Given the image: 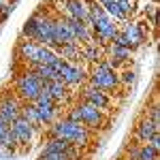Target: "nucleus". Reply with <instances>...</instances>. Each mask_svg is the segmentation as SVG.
Returning <instances> with one entry per match:
<instances>
[{"label": "nucleus", "instance_id": "nucleus-1", "mask_svg": "<svg viewBox=\"0 0 160 160\" xmlns=\"http://www.w3.org/2000/svg\"><path fill=\"white\" fill-rule=\"evenodd\" d=\"M88 26H90V32H92V41H96L100 47L102 45H111L113 37L120 30L118 24L105 13V9L96 0L88 4Z\"/></svg>", "mask_w": 160, "mask_h": 160}, {"label": "nucleus", "instance_id": "nucleus-2", "mask_svg": "<svg viewBox=\"0 0 160 160\" xmlns=\"http://www.w3.org/2000/svg\"><path fill=\"white\" fill-rule=\"evenodd\" d=\"M53 19L56 17H51L49 13H32L26 19L22 34L26 37V41H32V43L45 45V47H53Z\"/></svg>", "mask_w": 160, "mask_h": 160}, {"label": "nucleus", "instance_id": "nucleus-3", "mask_svg": "<svg viewBox=\"0 0 160 160\" xmlns=\"http://www.w3.org/2000/svg\"><path fill=\"white\" fill-rule=\"evenodd\" d=\"M47 132H49V137H58V139L71 143L75 148H86L88 143H90V130H88L83 124L71 122V120H66V118L56 120V122L49 126Z\"/></svg>", "mask_w": 160, "mask_h": 160}, {"label": "nucleus", "instance_id": "nucleus-4", "mask_svg": "<svg viewBox=\"0 0 160 160\" xmlns=\"http://www.w3.org/2000/svg\"><path fill=\"white\" fill-rule=\"evenodd\" d=\"M17 56L28 66H34V64H56L60 60V56L51 47L38 45V43H32V41H22L19 47H17Z\"/></svg>", "mask_w": 160, "mask_h": 160}, {"label": "nucleus", "instance_id": "nucleus-5", "mask_svg": "<svg viewBox=\"0 0 160 160\" xmlns=\"http://www.w3.org/2000/svg\"><path fill=\"white\" fill-rule=\"evenodd\" d=\"M88 81L90 86L96 88V90H102V92H113L120 88V73L115 68H111L109 62H98L92 66V71L88 73Z\"/></svg>", "mask_w": 160, "mask_h": 160}, {"label": "nucleus", "instance_id": "nucleus-6", "mask_svg": "<svg viewBox=\"0 0 160 160\" xmlns=\"http://www.w3.org/2000/svg\"><path fill=\"white\" fill-rule=\"evenodd\" d=\"M41 90H43V81L30 68H26L24 73L15 79V92H17L15 96L22 102H34L37 96L41 94Z\"/></svg>", "mask_w": 160, "mask_h": 160}, {"label": "nucleus", "instance_id": "nucleus-7", "mask_svg": "<svg viewBox=\"0 0 160 160\" xmlns=\"http://www.w3.org/2000/svg\"><path fill=\"white\" fill-rule=\"evenodd\" d=\"M58 71H60V79L66 88L71 86H83L88 81V71L81 66V64H73V62H66V60H58L56 62Z\"/></svg>", "mask_w": 160, "mask_h": 160}, {"label": "nucleus", "instance_id": "nucleus-8", "mask_svg": "<svg viewBox=\"0 0 160 160\" xmlns=\"http://www.w3.org/2000/svg\"><path fill=\"white\" fill-rule=\"evenodd\" d=\"M75 109H77V120L79 124H83L88 130H98L105 126L107 122V118H105V111L96 109V107H92V105H88V102H77L75 105Z\"/></svg>", "mask_w": 160, "mask_h": 160}, {"label": "nucleus", "instance_id": "nucleus-9", "mask_svg": "<svg viewBox=\"0 0 160 160\" xmlns=\"http://www.w3.org/2000/svg\"><path fill=\"white\" fill-rule=\"evenodd\" d=\"M120 34L124 37L128 49H137V47H141L145 43V30H143V26L139 22H130V19L124 22V28L120 30Z\"/></svg>", "mask_w": 160, "mask_h": 160}, {"label": "nucleus", "instance_id": "nucleus-10", "mask_svg": "<svg viewBox=\"0 0 160 160\" xmlns=\"http://www.w3.org/2000/svg\"><path fill=\"white\" fill-rule=\"evenodd\" d=\"M22 113V100L17 98L15 94H4L0 98V120L7 122L11 126Z\"/></svg>", "mask_w": 160, "mask_h": 160}, {"label": "nucleus", "instance_id": "nucleus-11", "mask_svg": "<svg viewBox=\"0 0 160 160\" xmlns=\"http://www.w3.org/2000/svg\"><path fill=\"white\" fill-rule=\"evenodd\" d=\"M81 102H88V105H92V107H96V109L105 111V109L111 107V96L107 94V92H102V90L86 86L83 90H81Z\"/></svg>", "mask_w": 160, "mask_h": 160}, {"label": "nucleus", "instance_id": "nucleus-12", "mask_svg": "<svg viewBox=\"0 0 160 160\" xmlns=\"http://www.w3.org/2000/svg\"><path fill=\"white\" fill-rule=\"evenodd\" d=\"M53 45H77L73 37V30L66 17H56L53 19Z\"/></svg>", "mask_w": 160, "mask_h": 160}, {"label": "nucleus", "instance_id": "nucleus-13", "mask_svg": "<svg viewBox=\"0 0 160 160\" xmlns=\"http://www.w3.org/2000/svg\"><path fill=\"white\" fill-rule=\"evenodd\" d=\"M9 128H11V132L15 135V139H17V145H24V148L32 141V137H34V126L28 124L24 118H17Z\"/></svg>", "mask_w": 160, "mask_h": 160}, {"label": "nucleus", "instance_id": "nucleus-14", "mask_svg": "<svg viewBox=\"0 0 160 160\" xmlns=\"http://www.w3.org/2000/svg\"><path fill=\"white\" fill-rule=\"evenodd\" d=\"M62 7H64V17L88 22V7H86L83 0H64Z\"/></svg>", "mask_w": 160, "mask_h": 160}, {"label": "nucleus", "instance_id": "nucleus-15", "mask_svg": "<svg viewBox=\"0 0 160 160\" xmlns=\"http://www.w3.org/2000/svg\"><path fill=\"white\" fill-rule=\"evenodd\" d=\"M158 128H160V124H154L148 115H145L141 122L137 124V139H139L141 143H149L152 137L158 135Z\"/></svg>", "mask_w": 160, "mask_h": 160}, {"label": "nucleus", "instance_id": "nucleus-16", "mask_svg": "<svg viewBox=\"0 0 160 160\" xmlns=\"http://www.w3.org/2000/svg\"><path fill=\"white\" fill-rule=\"evenodd\" d=\"M43 88L49 92V96H51V100H53V105H56V107H60L62 102L68 98V88L64 86L60 79L49 81V83H43Z\"/></svg>", "mask_w": 160, "mask_h": 160}, {"label": "nucleus", "instance_id": "nucleus-17", "mask_svg": "<svg viewBox=\"0 0 160 160\" xmlns=\"http://www.w3.org/2000/svg\"><path fill=\"white\" fill-rule=\"evenodd\" d=\"M38 113V120H41V126H51L58 118V107L53 102H34Z\"/></svg>", "mask_w": 160, "mask_h": 160}, {"label": "nucleus", "instance_id": "nucleus-18", "mask_svg": "<svg viewBox=\"0 0 160 160\" xmlns=\"http://www.w3.org/2000/svg\"><path fill=\"white\" fill-rule=\"evenodd\" d=\"M66 19H68V17H66ZM68 24H71V30H73V37H75V41H77V45H81V43H94V41H92V32H90L88 22L68 19Z\"/></svg>", "mask_w": 160, "mask_h": 160}, {"label": "nucleus", "instance_id": "nucleus-19", "mask_svg": "<svg viewBox=\"0 0 160 160\" xmlns=\"http://www.w3.org/2000/svg\"><path fill=\"white\" fill-rule=\"evenodd\" d=\"M128 160H158V149L154 148V145H149V143L137 145V148L130 149Z\"/></svg>", "mask_w": 160, "mask_h": 160}, {"label": "nucleus", "instance_id": "nucleus-20", "mask_svg": "<svg viewBox=\"0 0 160 160\" xmlns=\"http://www.w3.org/2000/svg\"><path fill=\"white\" fill-rule=\"evenodd\" d=\"M130 53H132V49H128V47H122V45H115V43H111L109 47V58H111V68H118L120 64H124V62L130 58Z\"/></svg>", "mask_w": 160, "mask_h": 160}, {"label": "nucleus", "instance_id": "nucleus-21", "mask_svg": "<svg viewBox=\"0 0 160 160\" xmlns=\"http://www.w3.org/2000/svg\"><path fill=\"white\" fill-rule=\"evenodd\" d=\"M19 118H24L28 124H32L34 128H41V120H38V113H37V107L34 102H22V113Z\"/></svg>", "mask_w": 160, "mask_h": 160}, {"label": "nucleus", "instance_id": "nucleus-22", "mask_svg": "<svg viewBox=\"0 0 160 160\" xmlns=\"http://www.w3.org/2000/svg\"><path fill=\"white\" fill-rule=\"evenodd\" d=\"M81 53H83V58H86L88 62H92V64L102 62V47L96 45V43H88L86 49H81Z\"/></svg>", "mask_w": 160, "mask_h": 160}, {"label": "nucleus", "instance_id": "nucleus-23", "mask_svg": "<svg viewBox=\"0 0 160 160\" xmlns=\"http://www.w3.org/2000/svg\"><path fill=\"white\" fill-rule=\"evenodd\" d=\"M37 160H68L66 154H38Z\"/></svg>", "mask_w": 160, "mask_h": 160}, {"label": "nucleus", "instance_id": "nucleus-24", "mask_svg": "<svg viewBox=\"0 0 160 160\" xmlns=\"http://www.w3.org/2000/svg\"><path fill=\"white\" fill-rule=\"evenodd\" d=\"M149 120L154 124H160V111H158V105H152L149 107V115H148Z\"/></svg>", "mask_w": 160, "mask_h": 160}, {"label": "nucleus", "instance_id": "nucleus-25", "mask_svg": "<svg viewBox=\"0 0 160 160\" xmlns=\"http://www.w3.org/2000/svg\"><path fill=\"white\" fill-rule=\"evenodd\" d=\"M135 81V71H124L120 75V83H132Z\"/></svg>", "mask_w": 160, "mask_h": 160}, {"label": "nucleus", "instance_id": "nucleus-26", "mask_svg": "<svg viewBox=\"0 0 160 160\" xmlns=\"http://www.w3.org/2000/svg\"><path fill=\"white\" fill-rule=\"evenodd\" d=\"M145 15H149V24H156V4H148Z\"/></svg>", "mask_w": 160, "mask_h": 160}, {"label": "nucleus", "instance_id": "nucleus-27", "mask_svg": "<svg viewBox=\"0 0 160 160\" xmlns=\"http://www.w3.org/2000/svg\"><path fill=\"white\" fill-rule=\"evenodd\" d=\"M7 130H9V124H7V122H2V120H0V139H2V135H4Z\"/></svg>", "mask_w": 160, "mask_h": 160}, {"label": "nucleus", "instance_id": "nucleus-28", "mask_svg": "<svg viewBox=\"0 0 160 160\" xmlns=\"http://www.w3.org/2000/svg\"><path fill=\"white\" fill-rule=\"evenodd\" d=\"M7 4H9V0H0V13H2V9H4Z\"/></svg>", "mask_w": 160, "mask_h": 160}, {"label": "nucleus", "instance_id": "nucleus-29", "mask_svg": "<svg viewBox=\"0 0 160 160\" xmlns=\"http://www.w3.org/2000/svg\"><path fill=\"white\" fill-rule=\"evenodd\" d=\"M96 2H98V4H105V2H109V0H96Z\"/></svg>", "mask_w": 160, "mask_h": 160}]
</instances>
